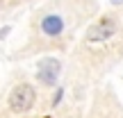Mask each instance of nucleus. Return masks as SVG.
I'll list each match as a JSON object with an SVG mask.
<instances>
[{
    "mask_svg": "<svg viewBox=\"0 0 123 118\" xmlns=\"http://www.w3.org/2000/svg\"><path fill=\"white\" fill-rule=\"evenodd\" d=\"M34 89L30 86V84H18L16 89L12 91V96H9V107H12L14 114H25V111L32 109V105H34Z\"/></svg>",
    "mask_w": 123,
    "mask_h": 118,
    "instance_id": "1",
    "label": "nucleus"
},
{
    "mask_svg": "<svg viewBox=\"0 0 123 118\" xmlns=\"http://www.w3.org/2000/svg\"><path fill=\"white\" fill-rule=\"evenodd\" d=\"M114 34H116V21L114 18H103V21H98L96 25L89 27L87 41L89 43H103V41L112 39Z\"/></svg>",
    "mask_w": 123,
    "mask_h": 118,
    "instance_id": "2",
    "label": "nucleus"
},
{
    "mask_svg": "<svg viewBox=\"0 0 123 118\" xmlns=\"http://www.w3.org/2000/svg\"><path fill=\"white\" fill-rule=\"evenodd\" d=\"M59 70H62V64L55 57H48V59H41L39 61V68H37V79L41 84H57V77H59Z\"/></svg>",
    "mask_w": 123,
    "mask_h": 118,
    "instance_id": "3",
    "label": "nucleus"
},
{
    "mask_svg": "<svg viewBox=\"0 0 123 118\" xmlns=\"http://www.w3.org/2000/svg\"><path fill=\"white\" fill-rule=\"evenodd\" d=\"M64 27H66L64 18L57 16V14H48V16L41 18V30H43V34H48V36H59L62 32H64Z\"/></svg>",
    "mask_w": 123,
    "mask_h": 118,
    "instance_id": "4",
    "label": "nucleus"
},
{
    "mask_svg": "<svg viewBox=\"0 0 123 118\" xmlns=\"http://www.w3.org/2000/svg\"><path fill=\"white\" fill-rule=\"evenodd\" d=\"M62 96H64V91H62V89H59V91L55 93V100H53V105H59V100H62Z\"/></svg>",
    "mask_w": 123,
    "mask_h": 118,
    "instance_id": "5",
    "label": "nucleus"
},
{
    "mask_svg": "<svg viewBox=\"0 0 123 118\" xmlns=\"http://www.w3.org/2000/svg\"><path fill=\"white\" fill-rule=\"evenodd\" d=\"M112 2H114V5H121V2H123V0H112Z\"/></svg>",
    "mask_w": 123,
    "mask_h": 118,
    "instance_id": "6",
    "label": "nucleus"
}]
</instances>
